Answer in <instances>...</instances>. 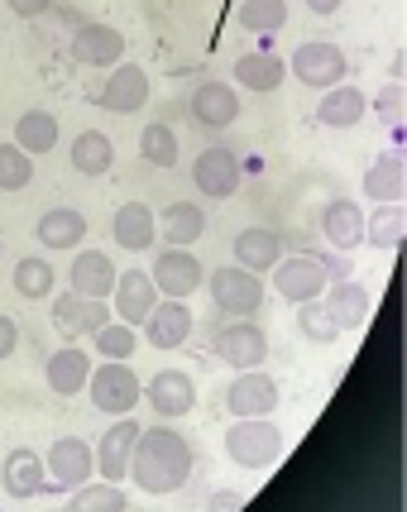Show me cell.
I'll list each match as a JSON object with an SVG mask.
<instances>
[{
    "label": "cell",
    "mask_w": 407,
    "mask_h": 512,
    "mask_svg": "<svg viewBox=\"0 0 407 512\" xmlns=\"http://www.w3.org/2000/svg\"><path fill=\"white\" fill-rule=\"evenodd\" d=\"M192 465H197V455H192L182 431H173V426H163V422L139 426L135 455H130V479L139 484V493H149V498L178 493L192 479Z\"/></svg>",
    "instance_id": "1"
},
{
    "label": "cell",
    "mask_w": 407,
    "mask_h": 512,
    "mask_svg": "<svg viewBox=\"0 0 407 512\" xmlns=\"http://www.w3.org/2000/svg\"><path fill=\"white\" fill-rule=\"evenodd\" d=\"M226 455L240 469H273L283 460V431L269 417H235L226 431Z\"/></svg>",
    "instance_id": "2"
},
{
    "label": "cell",
    "mask_w": 407,
    "mask_h": 512,
    "mask_svg": "<svg viewBox=\"0 0 407 512\" xmlns=\"http://www.w3.org/2000/svg\"><path fill=\"white\" fill-rule=\"evenodd\" d=\"M139 393H144V383H139V374L130 369V359H101V369H91V379H87L91 407L106 412V417L135 412Z\"/></svg>",
    "instance_id": "3"
},
{
    "label": "cell",
    "mask_w": 407,
    "mask_h": 512,
    "mask_svg": "<svg viewBox=\"0 0 407 512\" xmlns=\"http://www.w3.org/2000/svg\"><path fill=\"white\" fill-rule=\"evenodd\" d=\"M206 288H211L216 312H226V316H254L264 307V278L240 264L211 268V273H206Z\"/></svg>",
    "instance_id": "4"
},
{
    "label": "cell",
    "mask_w": 407,
    "mask_h": 512,
    "mask_svg": "<svg viewBox=\"0 0 407 512\" xmlns=\"http://www.w3.org/2000/svg\"><path fill=\"white\" fill-rule=\"evenodd\" d=\"M211 355L230 364V369H259L264 359H269V335L264 326H254L249 316H235L230 326L211 335Z\"/></svg>",
    "instance_id": "5"
},
{
    "label": "cell",
    "mask_w": 407,
    "mask_h": 512,
    "mask_svg": "<svg viewBox=\"0 0 407 512\" xmlns=\"http://www.w3.org/2000/svg\"><path fill=\"white\" fill-rule=\"evenodd\" d=\"M293 77L302 87H336L350 77V58H345V48H336L331 39H307V44H297L293 53Z\"/></svg>",
    "instance_id": "6"
},
{
    "label": "cell",
    "mask_w": 407,
    "mask_h": 512,
    "mask_svg": "<svg viewBox=\"0 0 407 512\" xmlns=\"http://www.w3.org/2000/svg\"><path fill=\"white\" fill-rule=\"evenodd\" d=\"M273 273V288L278 297H288V302H312L326 292V264H321V254H283L278 264L269 268Z\"/></svg>",
    "instance_id": "7"
},
{
    "label": "cell",
    "mask_w": 407,
    "mask_h": 512,
    "mask_svg": "<svg viewBox=\"0 0 407 512\" xmlns=\"http://www.w3.org/2000/svg\"><path fill=\"white\" fill-rule=\"evenodd\" d=\"M44 469H48V489L72 493V489H82V484L91 479L96 455H91V446L82 441V436H63V441H53V450L44 455Z\"/></svg>",
    "instance_id": "8"
},
{
    "label": "cell",
    "mask_w": 407,
    "mask_h": 512,
    "mask_svg": "<svg viewBox=\"0 0 407 512\" xmlns=\"http://www.w3.org/2000/svg\"><path fill=\"white\" fill-rule=\"evenodd\" d=\"M149 278H154V288H159V297H192V292L206 283V264L192 254V249H178V245H168L154 259V268H149Z\"/></svg>",
    "instance_id": "9"
},
{
    "label": "cell",
    "mask_w": 407,
    "mask_h": 512,
    "mask_svg": "<svg viewBox=\"0 0 407 512\" xmlns=\"http://www.w3.org/2000/svg\"><path fill=\"white\" fill-rule=\"evenodd\" d=\"M68 58L82 67H115L125 63V34L115 24H96V20H82L72 29L68 39Z\"/></svg>",
    "instance_id": "10"
},
{
    "label": "cell",
    "mask_w": 407,
    "mask_h": 512,
    "mask_svg": "<svg viewBox=\"0 0 407 512\" xmlns=\"http://www.w3.org/2000/svg\"><path fill=\"white\" fill-rule=\"evenodd\" d=\"M48 316H53V331L63 335V340H82V335L101 331V326L111 321V307H106L101 297H82V292L68 288V292L53 297Z\"/></svg>",
    "instance_id": "11"
},
{
    "label": "cell",
    "mask_w": 407,
    "mask_h": 512,
    "mask_svg": "<svg viewBox=\"0 0 407 512\" xmlns=\"http://www.w3.org/2000/svg\"><path fill=\"white\" fill-rule=\"evenodd\" d=\"M139 398L149 402V412L159 422H178V417H187L197 407V383H192V374H182V369H159L154 379L144 383Z\"/></svg>",
    "instance_id": "12"
},
{
    "label": "cell",
    "mask_w": 407,
    "mask_h": 512,
    "mask_svg": "<svg viewBox=\"0 0 407 512\" xmlns=\"http://www.w3.org/2000/svg\"><path fill=\"white\" fill-rule=\"evenodd\" d=\"M278 407V379L259 369H235V383L226 388V412L230 417H269Z\"/></svg>",
    "instance_id": "13"
},
{
    "label": "cell",
    "mask_w": 407,
    "mask_h": 512,
    "mask_svg": "<svg viewBox=\"0 0 407 512\" xmlns=\"http://www.w3.org/2000/svg\"><path fill=\"white\" fill-rule=\"evenodd\" d=\"M154 302H159V288H154V278L144 273V268H125V273H115V288H111V316L115 321H125V326H144V316L154 312Z\"/></svg>",
    "instance_id": "14"
},
{
    "label": "cell",
    "mask_w": 407,
    "mask_h": 512,
    "mask_svg": "<svg viewBox=\"0 0 407 512\" xmlns=\"http://www.w3.org/2000/svg\"><path fill=\"white\" fill-rule=\"evenodd\" d=\"M192 187L211 201H226L240 192V158L230 149H202L192 163Z\"/></svg>",
    "instance_id": "15"
},
{
    "label": "cell",
    "mask_w": 407,
    "mask_h": 512,
    "mask_svg": "<svg viewBox=\"0 0 407 512\" xmlns=\"http://www.w3.org/2000/svg\"><path fill=\"white\" fill-rule=\"evenodd\" d=\"M135 441H139V422H130V412L101 431V446L91 450V455H96V469H101V479H111V484L130 479V455H135Z\"/></svg>",
    "instance_id": "16"
},
{
    "label": "cell",
    "mask_w": 407,
    "mask_h": 512,
    "mask_svg": "<svg viewBox=\"0 0 407 512\" xmlns=\"http://www.w3.org/2000/svg\"><path fill=\"white\" fill-rule=\"evenodd\" d=\"M96 101H101V111H111V115H135L149 101V72L139 63H115L106 87L96 91Z\"/></svg>",
    "instance_id": "17"
},
{
    "label": "cell",
    "mask_w": 407,
    "mask_h": 512,
    "mask_svg": "<svg viewBox=\"0 0 407 512\" xmlns=\"http://www.w3.org/2000/svg\"><path fill=\"white\" fill-rule=\"evenodd\" d=\"M187 335H192V307L182 297H159L154 312L144 316V340L154 350H178L187 345Z\"/></svg>",
    "instance_id": "18"
},
{
    "label": "cell",
    "mask_w": 407,
    "mask_h": 512,
    "mask_svg": "<svg viewBox=\"0 0 407 512\" xmlns=\"http://www.w3.org/2000/svg\"><path fill=\"white\" fill-rule=\"evenodd\" d=\"M187 111L202 130H226L240 120V91L230 82H202V87L187 96Z\"/></svg>",
    "instance_id": "19"
},
{
    "label": "cell",
    "mask_w": 407,
    "mask_h": 512,
    "mask_svg": "<svg viewBox=\"0 0 407 512\" xmlns=\"http://www.w3.org/2000/svg\"><path fill=\"white\" fill-rule=\"evenodd\" d=\"M111 235H115V245L130 249V254L154 249L159 245V216H154V206H144V201H125V206L111 216Z\"/></svg>",
    "instance_id": "20"
},
{
    "label": "cell",
    "mask_w": 407,
    "mask_h": 512,
    "mask_svg": "<svg viewBox=\"0 0 407 512\" xmlns=\"http://www.w3.org/2000/svg\"><path fill=\"white\" fill-rule=\"evenodd\" d=\"M321 235H326V245L340 249V254H350V249L364 245V211L360 201L350 197H336L321 206Z\"/></svg>",
    "instance_id": "21"
},
{
    "label": "cell",
    "mask_w": 407,
    "mask_h": 512,
    "mask_svg": "<svg viewBox=\"0 0 407 512\" xmlns=\"http://www.w3.org/2000/svg\"><path fill=\"white\" fill-rule=\"evenodd\" d=\"M0 484L5 493L15 498V503H29V498H39L48 489V469H44V455H34L29 446L10 450V460L0 469Z\"/></svg>",
    "instance_id": "22"
},
{
    "label": "cell",
    "mask_w": 407,
    "mask_h": 512,
    "mask_svg": "<svg viewBox=\"0 0 407 512\" xmlns=\"http://www.w3.org/2000/svg\"><path fill=\"white\" fill-rule=\"evenodd\" d=\"M44 379L48 388L58 393V398H77V393H87V379H91V355L82 345H63V350H53L44 364Z\"/></svg>",
    "instance_id": "23"
},
{
    "label": "cell",
    "mask_w": 407,
    "mask_h": 512,
    "mask_svg": "<svg viewBox=\"0 0 407 512\" xmlns=\"http://www.w3.org/2000/svg\"><path fill=\"white\" fill-rule=\"evenodd\" d=\"M115 273L120 268L101 254V249H82L68 268V288L82 292V297H101V302H111V288H115Z\"/></svg>",
    "instance_id": "24"
},
{
    "label": "cell",
    "mask_w": 407,
    "mask_h": 512,
    "mask_svg": "<svg viewBox=\"0 0 407 512\" xmlns=\"http://www.w3.org/2000/svg\"><path fill=\"white\" fill-rule=\"evenodd\" d=\"M364 192L374 201H403V192H407V163H403V149L398 144H388L384 154L374 158L369 168H364Z\"/></svg>",
    "instance_id": "25"
},
{
    "label": "cell",
    "mask_w": 407,
    "mask_h": 512,
    "mask_svg": "<svg viewBox=\"0 0 407 512\" xmlns=\"http://www.w3.org/2000/svg\"><path fill=\"white\" fill-rule=\"evenodd\" d=\"M364 115H369V101H364L360 87H350V82H336V87H326L317 106V120L326 130H355Z\"/></svg>",
    "instance_id": "26"
},
{
    "label": "cell",
    "mask_w": 407,
    "mask_h": 512,
    "mask_svg": "<svg viewBox=\"0 0 407 512\" xmlns=\"http://www.w3.org/2000/svg\"><path fill=\"white\" fill-rule=\"evenodd\" d=\"M283 259V235L269 230V225H249L235 235V264L249 268V273H269L273 264Z\"/></svg>",
    "instance_id": "27"
},
{
    "label": "cell",
    "mask_w": 407,
    "mask_h": 512,
    "mask_svg": "<svg viewBox=\"0 0 407 512\" xmlns=\"http://www.w3.org/2000/svg\"><path fill=\"white\" fill-rule=\"evenodd\" d=\"M326 288L331 292H326L321 307L336 316V326L340 331H360L364 321H369V307H374V302H369V288L355 283V278H340V283H326Z\"/></svg>",
    "instance_id": "28"
},
{
    "label": "cell",
    "mask_w": 407,
    "mask_h": 512,
    "mask_svg": "<svg viewBox=\"0 0 407 512\" xmlns=\"http://www.w3.org/2000/svg\"><path fill=\"white\" fill-rule=\"evenodd\" d=\"M202 235H206V211L197 201H173V206H163L159 240H168V245H178V249H192Z\"/></svg>",
    "instance_id": "29"
},
{
    "label": "cell",
    "mask_w": 407,
    "mask_h": 512,
    "mask_svg": "<svg viewBox=\"0 0 407 512\" xmlns=\"http://www.w3.org/2000/svg\"><path fill=\"white\" fill-rule=\"evenodd\" d=\"M34 230H39L44 249H77L82 240H87V216H82V211H72V206H53V211L39 216Z\"/></svg>",
    "instance_id": "30"
},
{
    "label": "cell",
    "mask_w": 407,
    "mask_h": 512,
    "mask_svg": "<svg viewBox=\"0 0 407 512\" xmlns=\"http://www.w3.org/2000/svg\"><path fill=\"white\" fill-rule=\"evenodd\" d=\"M68 158H72V173H82V178H106L111 163H115V144L101 130H82L72 139Z\"/></svg>",
    "instance_id": "31"
},
{
    "label": "cell",
    "mask_w": 407,
    "mask_h": 512,
    "mask_svg": "<svg viewBox=\"0 0 407 512\" xmlns=\"http://www.w3.org/2000/svg\"><path fill=\"white\" fill-rule=\"evenodd\" d=\"M283 77H288V63L273 58V53H245V58H235V82L249 91H259V96L278 91Z\"/></svg>",
    "instance_id": "32"
},
{
    "label": "cell",
    "mask_w": 407,
    "mask_h": 512,
    "mask_svg": "<svg viewBox=\"0 0 407 512\" xmlns=\"http://www.w3.org/2000/svg\"><path fill=\"white\" fill-rule=\"evenodd\" d=\"M364 240L374 249H398L407 240V211L403 201H388V206H379L369 221H364Z\"/></svg>",
    "instance_id": "33"
},
{
    "label": "cell",
    "mask_w": 407,
    "mask_h": 512,
    "mask_svg": "<svg viewBox=\"0 0 407 512\" xmlns=\"http://www.w3.org/2000/svg\"><path fill=\"white\" fill-rule=\"evenodd\" d=\"M15 144H20L24 154H48L53 144H58V115L48 111H24L20 120H15Z\"/></svg>",
    "instance_id": "34"
},
{
    "label": "cell",
    "mask_w": 407,
    "mask_h": 512,
    "mask_svg": "<svg viewBox=\"0 0 407 512\" xmlns=\"http://www.w3.org/2000/svg\"><path fill=\"white\" fill-rule=\"evenodd\" d=\"M10 278H15V292H20L24 302H48V297H53V283H58L53 264H48V259H29V254L15 264Z\"/></svg>",
    "instance_id": "35"
},
{
    "label": "cell",
    "mask_w": 407,
    "mask_h": 512,
    "mask_svg": "<svg viewBox=\"0 0 407 512\" xmlns=\"http://www.w3.org/2000/svg\"><path fill=\"white\" fill-rule=\"evenodd\" d=\"M235 20L249 34H278L288 24V0H240Z\"/></svg>",
    "instance_id": "36"
},
{
    "label": "cell",
    "mask_w": 407,
    "mask_h": 512,
    "mask_svg": "<svg viewBox=\"0 0 407 512\" xmlns=\"http://www.w3.org/2000/svg\"><path fill=\"white\" fill-rule=\"evenodd\" d=\"M297 331H302V340H307V345H336V340H340L336 316L321 307V297H312V302H297Z\"/></svg>",
    "instance_id": "37"
},
{
    "label": "cell",
    "mask_w": 407,
    "mask_h": 512,
    "mask_svg": "<svg viewBox=\"0 0 407 512\" xmlns=\"http://www.w3.org/2000/svg\"><path fill=\"white\" fill-rule=\"evenodd\" d=\"M68 512H130V498L115 489L111 479L106 484H82V489H72L68 498Z\"/></svg>",
    "instance_id": "38"
},
{
    "label": "cell",
    "mask_w": 407,
    "mask_h": 512,
    "mask_svg": "<svg viewBox=\"0 0 407 512\" xmlns=\"http://www.w3.org/2000/svg\"><path fill=\"white\" fill-rule=\"evenodd\" d=\"M139 158L154 163V168H173V163H178V134H173L168 120L144 125V134H139Z\"/></svg>",
    "instance_id": "39"
},
{
    "label": "cell",
    "mask_w": 407,
    "mask_h": 512,
    "mask_svg": "<svg viewBox=\"0 0 407 512\" xmlns=\"http://www.w3.org/2000/svg\"><path fill=\"white\" fill-rule=\"evenodd\" d=\"M87 340L96 345V355L101 359H130L139 350L135 326H125V321H106V326H101V331H91Z\"/></svg>",
    "instance_id": "40"
},
{
    "label": "cell",
    "mask_w": 407,
    "mask_h": 512,
    "mask_svg": "<svg viewBox=\"0 0 407 512\" xmlns=\"http://www.w3.org/2000/svg\"><path fill=\"white\" fill-rule=\"evenodd\" d=\"M34 182V158L24 154L20 144H0V192H24Z\"/></svg>",
    "instance_id": "41"
},
{
    "label": "cell",
    "mask_w": 407,
    "mask_h": 512,
    "mask_svg": "<svg viewBox=\"0 0 407 512\" xmlns=\"http://www.w3.org/2000/svg\"><path fill=\"white\" fill-rule=\"evenodd\" d=\"M403 111H407V91H403V82L393 77V82L374 96V115L384 120L388 130H398V125H403Z\"/></svg>",
    "instance_id": "42"
},
{
    "label": "cell",
    "mask_w": 407,
    "mask_h": 512,
    "mask_svg": "<svg viewBox=\"0 0 407 512\" xmlns=\"http://www.w3.org/2000/svg\"><path fill=\"white\" fill-rule=\"evenodd\" d=\"M53 5H58V0H10V10H15L20 20H44Z\"/></svg>",
    "instance_id": "43"
},
{
    "label": "cell",
    "mask_w": 407,
    "mask_h": 512,
    "mask_svg": "<svg viewBox=\"0 0 407 512\" xmlns=\"http://www.w3.org/2000/svg\"><path fill=\"white\" fill-rule=\"evenodd\" d=\"M15 345H20V326H15L10 316H0V359L15 355Z\"/></svg>",
    "instance_id": "44"
},
{
    "label": "cell",
    "mask_w": 407,
    "mask_h": 512,
    "mask_svg": "<svg viewBox=\"0 0 407 512\" xmlns=\"http://www.w3.org/2000/svg\"><path fill=\"white\" fill-rule=\"evenodd\" d=\"M321 264H326V278H331V283H340V278H350V259H345V254H321Z\"/></svg>",
    "instance_id": "45"
},
{
    "label": "cell",
    "mask_w": 407,
    "mask_h": 512,
    "mask_svg": "<svg viewBox=\"0 0 407 512\" xmlns=\"http://www.w3.org/2000/svg\"><path fill=\"white\" fill-rule=\"evenodd\" d=\"M340 5H345V0H307V10H312V15H336Z\"/></svg>",
    "instance_id": "46"
},
{
    "label": "cell",
    "mask_w": 407,
    "mask_h": 512,
    "mask_svg": "<svg viewBox=\"0 0 407 512\" xmlns=\"http://www.w3.org/2000/svg\"><path fill=\"white\" fill-rule=\"evenodd\" d=\"M216 503H221V508H235V503H240V493H230V489H221V493H216Z\"/></svg>",
    "instance_id": "47"
},
{
    "label": "cell",
    "mask_w": 407,
    "mask_h": 512,
    "mask_svg": "<svg viewBox=\"0 0 407 512\" xmlns=\"http://www.w3.org/2000/svg\"><path fill=\"white\" fill-rule=\"evenodd\" d=\"M0 254H5V249H0Z\"/></svg>",
    "instance_id": "48"
}]
</instances>
